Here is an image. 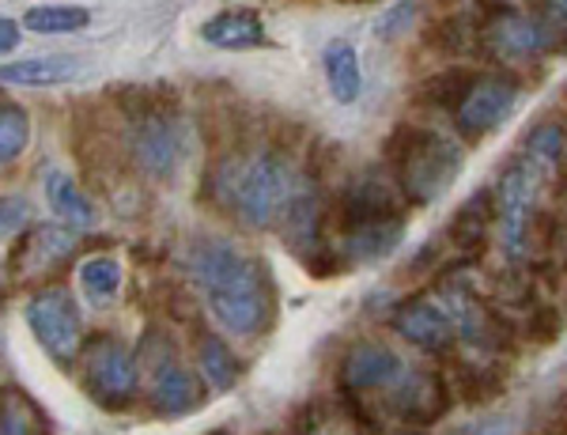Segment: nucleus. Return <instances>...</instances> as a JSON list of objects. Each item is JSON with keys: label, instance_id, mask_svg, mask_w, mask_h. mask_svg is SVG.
<instances>
[{"label": "nucleus", "instance_id": "obj_44", "mask_svg": "<svg viewBox=\"0 0 567 435\" xmlns=\"http://www.w3.org/2000/svg\"><path fill=\"white\" fill-rule=\"evenodd\" d=\"M564 99H567V92H564Z\"/></svg>", "mask_w": 567, "mask_h": 435}, {"label": "nucleus", "instance_id": "obj_2", "mask_svg": "<svg viewBox=\"0 0 567 435\" xmlns=\"http://www.w3.org/2000/svg\"><path fill=\"white\" fill-rule=\"evenodd\" d=\"M382 163H386V175L401 189L405 205L427 208L458 183L465 148L451 133H439L432 125L398 122L382 141Z\"/></svg>", "mask_w": 567, "mask_h": 435}, {"label": "nucleus", "instance_id": "obj_43", "mask_svg": "<svg viewBox=\"0 0 567 435\" xmlns=\"http://www.w3.org/2000/svg\"><path fill=\"white\" fill-rule=\"evenodd\" d=\"M213 435H227V432H213Z\"/></svg>", "mask_w": 567, "mask_h": 435}, {"label": "nucleus", "instance_id": "obj_27", "mask_svg": "<svg viewBox=\"0 0 567 435\" xmlns=\"http://www.w3.org/2000/svg\"><path fill=\"white\" fill-rule=\"evenodd\" d=\"M0 435H50V421L20 386L0 390Z\"/></svg>", "mask_w": 567, "mask_h": 435}, {"label": "nucleus", "instance_id": "obj_4", "mask_svg": "<svg viewBox=\"0 0 567 435\" xmlns=\"http://www.w3.org/2000/svg\"><path fill=\"white\" fill-rule=\"evenodd\" d=\"M542 186H545L542 175L518 156L499 170L496 186H492L499 247L511 266H526L529 253H534L529 250V231H534V220L542 213V205H537L542 201Z\"/></svg>", "mask_w": 567, "mask_h": 435}, {"label": "nucleus", "instance_id": "obj_14", "mask_svg": "<svg viewBox=\"0 0 567 435\" xmlns=\"http://www.w3.org/2000/svg\"><path fill=\"white\" fill-rule=\"evenodd\" d=\"M451 405H454L451 379H446V371H435V367L405 371L401 383L390 390V413L398 416L401 424L432 428L435 421H443Z\"/></svg>", "mask_w": 567, "mask_h": 435}, {"label": "nucleus", "instance_id": "obj_15", "mask_svg": "<svg viewBox=\"0 0 567 435\" xmlns=\"http://www.w3.org/2000/svg\"><path fill=\"white\" fill-rule=\"evenodd\" d=\"M326 220H329V208H326L322 189H318V178L303 175V186H299V194L291 197L288 213H284V220H280L284 242H288L291 253H299V261H303V266L322 247H329Z\"/></svg>", "mask_w": 567, "mask_h": 435}, {"label": "nucleus", "instance_id": "obj_28", "mask_svg": "<svg viewBox=\"0 0 567 435\" xmlns=\"http://www.w3.org/2000/svg\"><path fill=\"white\" fill-rule=\"evenodd\" d=\"M197 360H200V379H205L208 390H231L239 383V375H243L239 356H235L231 344L224 338H216V333H205V338H200Z\"/></svg>", "mask_w": 567, "mask_h": 435}, {"label": "nucleus", "instance_id": "obj_19", "mask_svg": "<svg viewBox=\"0 0 567 435\" xmlns=\"http://www.w3.org/2000/svg\"><path fill=\"white\" fill-rule=\"evenodd\" d=\"M424 46L439 53V58H465L477 50V15L465 8H451V12H435L424 27Z\"/></svg>", "mask_w": 567, "mask_h": 435}, {"label": "nucleus", "instance_id": "obj_11", "mask_svg": "<svg viewBox=\"0 0 567 435\" xmlns=\"http://www.w3.org/2000/svg\"><path fill=\"white\" fill-rule=\"evenodd\" d=\"M27 322H31L34 338L42 349L61 364H72L84 349V322H80V307L69 296V288L45 284L27 299Z\"/></svg>", "mask_w": 567, "mask_h": 435}, {"label": "nucleus", "instance_id": "obj_20", "mask_svg": "<svg viewBox=\"0 0 567 435\" xmlns=\"http://www.w3.org/2000/svg\"><path fill=\"white\" fill-rule=\"evenodd\" d=\"M80 69H84V61H80L76 53H42V58H27V61H12V65H0V84L58 87V84H69Z\"/></svg>", "mask_w": 567, "mask_h": 435}, {"label": "nucleus", "instance_id": "obj_24", "mask_svg": "<svg viewBox=\"0 0 567 435\" xmlns=\"http://www.w3.org/2000/svg\"><path fill=\"white\" fill-rule=\"evenodd\" d=\"M322 69H326V84L333 99L341 106H352L355 99L363 92V69H360V50L352 46L349 39H337L326 46V58H322Z\"/></svg>", "mask_w": 567, "mask_h": 435}, {"label": "nucleus", "instance_id": "obj_36", "mask_svg": "<svg viewBox=\"0 0 567 435\" xmlns=\"http://www.w3.org/2000/svg\"><path fill=\"white\" fill-rule=\"evenodd\" d=\"M416 8H420V0H401L398 8H390V12L382 15L379 23H374V31H379L382 39H393V34H398L401 27H409V23H413Z\"/></svg>", "mask_w": 567, "mask_h": 435}, {"label": "nucleus", "instance_id": "obj_37", "mask_svg": "<svg viewBox=\"0 0 567 435\" xmlns=\"http://www.w3.org/2000/svg\"><path fill=\"white\" fill-rule=\"evenodd\" d=\"M16 46H20V27H16L12 20H0V58L12 53Z\"/></svg>", "mask_w": 567, "mask_h": 435}, {"label": "nucleus", "instance_id": "obj_34", "mask_svg": "<svg viewBox=\"0 0 567 435\" xmlns=\"http://www.w3.org/2000/svg\"><path fill=\"white\" fill-rule=\"evenodd\" d=\"M288 435H326V410L322 402H303L288 421Z\"/></svg>", "mask_w": 567, "mask_h": 435}, {"label": "nucleus", "instance_id": "obj_23", "mask_svg": "<svg viewBox=\"0 0 567 435\" xmlns=\"http://www.w3.org/2000/svg\"><path fill=\"white\" fill-rule=\"evenodd\" d=\"M446 371V367H443ZM451 390L465 405H488L507 390V371L499 364H470V360H451Z\"/></svg>", "mask_w": 567, "mask_h": 435}, {"label": "nucleus", "instance_id": "obj_35", "mask_svg": "<svg viewBox=\"0 0 567 435\" xmlns=\"http://www.w3.org/2000/svg\"><path fill=\"white\" fill-rule=\"evenodd\" d=\"M31 220V205L23 197H0V239L8 235H20Z\"/></svg>", "mask_w": 567, "mask_h": 435}, {"label": "nucleus", "instance_id": "obj_45", "mask_svg": "<svg viewBox=\"0 0 567 435\" xmlns=\"http://www.w3.org/2000/svg\"><path fill=\"white\" fill-rule=\"evenodd\" d=\"M564 4H567V0H564Z\"/></svg>", "mask_w": 567, "mask_h": 435}, {"label": "nucleus", "instance_id": "obj_41", "mask_svg": "<svg viewBox=\"0 0 567 435\" xmlns=\"http://www.w3.org/2000/svg\"><path fill=\"white\" fill-rule=\"evenodd\" d=\"M560 186H564V205H567V175L560 178Z\"/></svg>", "mask_w": 567, "mask_h": 435}, {"label": "nucleus", "instance_id": "obj_1", "mask_svg": "<svg viewBox=\"0 0 567 435\" xmlns=\"http://www.w3.org/2000/svg\"><path fill=\"white\" fill-rule=\"evenodd\" d=\"M186 273L200 288L216 325L231 338H258L277 319V284L261 258L216 235L194 239Z\"/></svg>", "mask_w": 567, "mask_h": 435}, {"label": "nucleus", "instance_id": "obj_31", "mask_svg": "<svg viewBox=\"0 0 567 435\" xmlns=\"http://www.w3.org/2000/svg\"><path fill=\"white\" fill-rule=\"evenodd\" d=\"M564 311L556 303H542L537 299L534 307L526 311V319L518 322V338L529 341V344H537V349H548V344H556L560 341V333H564Z\"/></svg>", "mask_w": 567, "mask_h": 435}, {"label": "nucleus", "instance_id": "obj_8", "mask_svg": "<svg viewBox=\"0 0 567 435\" xmlns=\"http://www.w3.org/2000/svg\"><path fill=\"white\" fill-rule=\"evenodd\" d=\"M84 356V386L106 410H125L136 402V390H141V364H136L133 349L122 344L117 338H91L80 349Z\"/></svg>", "mask_w": 567, "mask_h": 435}, {"label": "nucleus", "instance_id": "obj_26", "mask_svg": "<svg viewBox=\"0 0 567 435\" xmlns=\"http://www.w3.org/2000/svg\"><path fill=\"white\" fill-rule=\"evenodd\" d=\"M45 201H50L58 220L72 224V228H91L95 224V205L80 189L65 170H45Z\"/></svg>", "mask_w": 567, "mask_h": 435}, {"label": "nucleus", "instance_id": "obj_29", "mask_svg": "<svg viewBox=\"0 0 567 435\" xmlns=\"http://www.w3.org/2000/svg\"><path fill=\"white\" fill-rule=\"evenodd\" d=\"M529 23H534L537 46L548 58H567V4L564 0H529Z\"/></svg>", "mask_w": 567, "mask_h": 435}, {"label": "nucleus", "instance_id": "obj_6", "mask_svg": "<svg viewBox=\"0 0 567 435\" xmlns=\"http://www.w3.org/2000/svg\"><path fill=\"white\" fill-rule=\"evenodd\" d=\"M409 205L401 197V189L393 186L390 175H379V170H363L355 175L349 186L337 189L333 201H329V220H333V231L341 235H355L379 228V224L390 220H405Z\"/></svg>", "mask_w": 567, "mask_h": 435}, {"label": "nucleus", "instance_id": "obj_10", "mask_svg": "<svg viewBox=\"0 0 567 435\" xmlns=\"http://www.w3.org/2000/svg\"><path fill=\"white\" fill-rule=\"evenodd\" d=\"M152 338V356H148V402L152 410L159 416H186L200 410V402H205V379L197 375V371H189L182 360L175 356V349H171V341L163 338L159 330L148 333Z\"/></svg>", "mask_w": 567, "mask_h": 435}, {"label": "nucleus", "instance_id": "obj_32", "mask_svg": "<svg viewBox=\"0 0 567 435\" xmlns=\"http://www.w3.org/2000/svg\"><path fill=\"white\" fill-rule=\"evenodd\" d=\"M80 288L91 303H110L122 292V266L114 258H87L80 266Z\"/></svg>", "mask_w": 567, "mask_h": 435}, {"label": "nucleus", "instance_id": "obj_5", "mask_svg": "<svg viewBox=\"0 0 567 435\" xmlns=\"http://www.w3.org/2000/svg\"><path fill=\"white\" fill-rule=\"evenodd\" d=\"M130 156L152 178H171L186 159V130L171 106L141 99L130 111Z\"/></svg>", "mask_w": 567, "mask_h": 435}, {"label": "nucleus", "instance_id": "obj_18", "mask_svg": "<svg viewBox=\"0 0 567 435\" xmlns=\"http://www.w3.org/2000/svg\"><path fill=\"white\" fill-rule=\"evenodd\" d=\"M518 159H526L542 175V183H560L567 175V125L553 117L534 122L518 144Z\"/></svg>", "mask_w": 567, "mask_h": 435}, {"label": "nucleus", "instance_id": "obj_38", "mask_svg": "<svg viewBox=\"0 0 567 435\" xmlns=\"http://www.w3.org/2000/svg\"><path fill=\"white\" fill-rule=\"evenodd\" d=\"M386 435H432L427 428H420V424H398L393 432H386Z\"/></svg>", "mask_w": 567, "mask_h": 435}, {"label": "nucleus", "instance_id": "obj_7", "mask_svg": "<svg viewBox=\"0 0 567 435\" xmlns=\"http://www.w3.org/2000/svg\"><path fill=\"white\" fill-rule=\"evenodd\" d=\"M518 99H523V76L515 69L477 72V84L470 87L465 103L454 114V130L465 144H481L515 114Z\"/></svg>", "mask_w": 567, "mask_h": 435}, {"label": "nucleus", "instance_id": "obj_40", "mask_svg": "<svg viewBox=\"0 0 567 435\" xmlns=\"http://www.w3.org/2000/svg\"><path fill=\"white\" fill-rule=\"evenodd\" d=\"M360 435H382L379 428H360Z\"/></svg>", "mask_w": 567, "mask_h": 435}, {"label": "nucleus", "instance_id": "obj_3", "mask_svg": "<svg viewBox=\"0 0 567 435\" xmlns=\"http://www.w3.org/2000/svg\"><path fill=\"white\" fill-rule=\"evenodd\" d=\"M303 186V175L291 163V152L280 144H269L258 156H250L239 167L231 189V208L246 228H280L284 213H288L291 197Z\"/></svg>", "mask_w": 567, "mask_h": 435}, {"label": "nucleus", "instance_id": "obj_30", "mask_svg": "<svg viewBox=\"0 0 567 435\" xmlns=\"http://www.w3.org/2000/svg\"><path fill=\"white\" fill-rule=\"evenodd\" d=\"M87 23L91 12L80 4H34L23 15L27 31H39V34H72V31H84Z\"/></svg>", "mask_w": 567, "mask_h": 435}, {"label": "nucleus", "instance_id": "obj_17", "mask_svg": "<svg viewBox=\"0 0 567 435\" xmlns=\"http://www.w3.org/2000/svg\"><path fill=\"white\" fill-rule=\"evenodd\" d=\"M200 39L216 50H261L269 46V31H265V20L254 8H224L213 20L200 23Z\"/></svg>", "mask_w": 567, "mask_h": 435}, {"label": "nucleus", "instance_id": "obj_9", "mask_svg": "<svg viewBox=\"0 0 567 435\" xmlns=\"http://www.w3.org/2000/svg\"><path fill=\"white\" fill-rule=\"evenodd\" d=\"M477 50L488 61H499L503 69L529 65L542 58L529 15L511 8L507 0H481L477 4Z\"/></svg>", "mask_w": 567, "mask_h": 435}, {"label": "nucleus", "instance_id": "obj_39", "mask_svg": "<svg viewBox=\"0 0 567 435\" xmlns=\"http://www.w3.org/2000/svg\"><path fill=\"white\" fill-rule=\"evenodd\" d=\"M341 4H374V0H341Z\"/></svg>", "mask_w": 567, "mask_h": 435}, {"label": "nucleus", "instance_id": "obj_16", "mask_svg": "<svg viewBox=\"0 0 567 435\" xmlns=\"http://www.w3.org/2000/svg\"><path fill=\"white\" fill-rule=\"evenodd\" d=\"M492 231H496V197H492V186L477 189L458 205V213L451 216V228H446V242L458 253V261L473 266V261L484 258L492 242Z\"/></svg>", "mask_w": 567, "mask_h": 435}, {"label": "nucleus", "instance_id": "obj_25", "mask_svg": "<svg viewBox=\"0 0 567 435\" xmlns=\"http://www.w3.org/2000/svg\"><path fill=\"white\" fill-rule=\"evenodd\" d=\"M401 239H405V220H390V224H379V228L344 235L341 253H344V261H349V269L371 266V261L390 258V253L401 247Z\"/></svg>", "mask_w": 567, "mask_h": 435}, {"label": "nucleus", "instance_id": "obj_21", "mask_svg": "<svg viewBox=\"0 0 567 435\" xmlns=\"http://www.w3.org/2000/svg\"><path fill=\"white\" fill-rule=\"evenodd\" d=\"M72 242H76V239H72L61 224H42V228H34L23 239L20 258H16V273H23V277L53 273V269H58L61 261L72 253Z\"/></svg>", "mask_w": 567, "mask_h": 435}, {"label": "nucleus", "instance_id": "obj_12", "mask_svg": "<svg viewBox=\"0 0 567 435\" xmlns=\"http://www.w3.org/2000/svg\"><path fill=\"white\" fill-rule=\"evenodd\" d=\"M405 360L398 356V349L386 341H355L344 349L341 364H337V390H349V394H379L401 383L405 375Z\"/></svg>", "mask_w": 567, "mask_h": 435}, {"label": "nucleus", "instance_id": "obj_22", "mask_svg": "<svg viewBox=\"0 0 567 435\" xmlns=\"http://www.w3.org/2000/svg\"><path fill=\"white\" fill-rule=\"evenodd\" d=\"M477 84V69H465V65H451V69H439L432 76H424L413 92V103L427 106V111H443V114H458V106L465 103L470 87Z\"/></svg>", "mask_w": 567, "mask_h": 435}, {"label": "nucleus", "instance_id": "obj_42", "mask_svg": "<svg viewBox=\"0 0 567 435\" xmlns=\"http://www.w3.org/2000/svg\"><path fill=\"white\" fill-rule=\"evenodd\" d=\"M564 288H567V266H564Z\"/></svg>", "mask_w": 567, "mask_h": 435}, {"label": "nucleus", "instance_id": "obj_33", "mask_svg": "<svg viewBox=\"0 0 567 435\" xmlns=\"http://www.w3.org/2000/svg\"><path fill=\"white\" fill-rule=\"evenodd\" d=\"M27 144H31V117L20 103H0V163L23 156Z\"/></svg>", "mask_w": 567, "mask_h": 435}, {"label": "nucleus", "instance_id": "obj_13", "mask_svg": "<svg viewBox=\"0 0 567 435\" xmlns=\"http://www.w3.org/2000/svg\"><path fill=\"white\" fill-rule=\"evenodd\" d=\"M390 330L401 341H409L413 349L427 352V356H451L458 333H454L451 319H446L443 303L435 296H409L401 303H393L390 311Z\"/></svg>", "mask_w": 567, "mask_h": 435}]
</instances>
